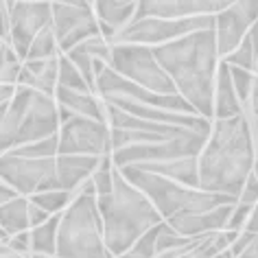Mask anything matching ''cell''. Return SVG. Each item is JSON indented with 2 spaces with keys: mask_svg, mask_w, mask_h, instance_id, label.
<instances>
[{
  "mask_svg": "<svg viewBox=\"0 0 258 258\" xmlns=\"http://www.w3.org/2000/svg\"><path fill=\"white\" fill-rule=\"evenodd\" d=\"M256 140L249 112L212 120L204 151L199 153V188L238 199L256 164Z\"/></svg>",
  "mask_w": 258,
  "mask_h": 258,
  "instance_id": "6da1fadb",
  "label": "cell"
},
{
  "mask_svg": "<svg viewBox=\"0 0 258 258\" xmlns=\"http://www.w3.org/2000/svg\"><path fill=\"white\" fill-rule=\"evenodd\" d=\"M151 48L158 63L171 77L177 94H182L199 116L215 118V79L221 63L215 29L195 31Z\"/></svg>",
  "mask_w": 258,
  "mask_h": 258,
  "instance_id": "7a4b0ae2",
  "label": "cell"
},
{
  "mask_svg": "<svg viewBox=\"0 0 258 258\" xmlns=\"http://www.w3.org/2000/svg\"><path fill=\"white\" fill-rule=\"evenodd\" d=\"M96 204L103 219L105 247L114 258L122 256L145 232L164 221L151 199L129 182L118 166L114 169L112 190L96 197Z\"/></svg>",
  "mask_w": 258,
  "mask_h": 258,
  "instance_id": "3957f363",
  "label": "cell"
},
{
  "mask_svg": "<svg viewBox=\"0 0 258 258\" xmlns=\"http://www.w3.org/2000/svg\"><path fill=\"white\" fill-rule=\"evenodd\" d=\"M57 258H114L105 247L103 219L92 179L77 190L59 217Z\"/></svg>",
  "mask_w": 258,
  "mask_h": 258,
  "instance_id": "277c9868",
  "label": "cell"
},
{
  "mask_svg": "<svg viewBox=\"0 0 258 258\" xmlns=\"http://www.w3.org/2000/svg\"><path fill=\"white\" fill-rule=\"evenodd\" d=\"M120 173L151 199V204L158 208L160 217L164 221H171V219H177V217H188V215H202V212L215 210L219 206L238 202V199L228 195H217V192H208L202 188H190V186L177 184L173 179L140 171L136 166H122Z\"/></svg>",
  "mask_w": 258,
  "mask_h": 258,
  "instance_id": "5b68a950",
  "label": "cell"
},
{
  "mask_svg": "<svg viewBox=\"0 0 258 258\" xmlns=\"http://www.w3.org/2000/svg\"><path fill=\"white\" fill-rule=\"evenodd\" d=\"M0 179L24 197L61 188L59 177H57V156H33L24 147H16L0 156Z\"/></svg>",
  "mask_w": 258,
  "mask_h": 258,
  "instance_id": "8992f818",
  "label": "cell"
},
{
  "mask_svg": "<svg viewBox=\"0 0 258 258\" xmlns=\"http://www.w3.org/2000/svg\"><path fill=\"white\" fill-rule=\"evenodd\" d=\"M109 66L125 79L138 83L156 94H175L171 77L153 57V48L145 44H112Z\"/></svg>",
  "mask_w": 258,
  "mask_h": 258,
  "instance_id": "52a82bcc",
  "label": "cell"
},
{
  "mask_svg": "<svg viewBox=\"0 0 258 258\" xmlns=\"http://www.w3.org/2000/svg\"><path fill=\"white\" fill-rule=\"evenodd\" d=\"M204 29H215V16H188L175 20L162 18H145L125 24L112 44H145V46H160V44L179 40V37Z\"/></svg>",
  "mask_w": 258,
  "mask_h": 258,
  "instance_id": "ba28073f",
  "label": "cell"
},
{
  "mask_svg": "<svg viewBox=\"0 0 258 258\" xmlns=\"http://www.w3.org/2000/svg\"><path fill=\"white\" fill-rule=\"evenodd\" d=\"M57 138H59L57 156H70V153L96 156V158L112 156V149H109V125L105 120H96L77 114L59 127Z\"/></svg>",
  "mask_w": 258,
  "mask_h": 258,
  "instance_id": "9c48e42d",
  "label": "cell"
},
{
  "mask_svg": "<svg viewBox=\"0 0 258 258\" xmlns=\"http://www.w3.org/2000/svg\"><path fill=\"white\" fill-rule=\"evenodd\" d=\"M7 7H9L7 44L24 61L35 35L53 24L50 3H42V0H14V3H9L7 0Z\"/></svg>",
  "mask_w": 258,
  "mask_h": 258,
  "instance_id": "30bf717a",
  "label": "cell"
},
{
  "mask_svg": "<svg viewBox=\"0 0 258 258\" xmlns=\"http://www.w3.org/2000/svg\"><path fill=\"white\" fill-rule=\"evenodd\" d=\"M258 22V0H236L232 7L215 16V33H217V48L219 55L228 57L249 29Z\"/></svg>",
  "mask_w": 258,
  "mask_h": 258,
  "instance_id": "8fae6325",
  "label": "cell"
},
{
  "mask_svg": "<svg viewBox=\"0 0 258 258\" xmlns=\"http://www.w3.org/2000/svg\"><path fill=\"white\" fill-rule=\"evenodd\" d=\"M31 92L29 86H16V94L9 101L0 103V156L20 145V125L29 109Z\"/></svg>",
  "mask_w": 258,
  "mask_h": 258,
  "instance_id": "7c38bea8",
  "label": "cell"
},
{
  "mask_svg": "<svg viewBox=\"0 0 258 258\" xmlns=\"http://www.w3.org/2000/svg\"><path fill=\"white\" fill-rule=\"evenodd\" d=\"M101 158L96 156H79V153H70V156H57V177L59 186L63 190L77 195L88 179H92L94 171L99 169Z\"/></svg>",
  "mask_w": 258,
  "mask_h": 258,
  "instance_id": "4fadbf2b",
  "label": "cell"
},
{
  "mask_svg": "<svg viewBox=\"0 0 258 258\" xmlns=\"http://www.w3.org/2000/svg\"><path fill=\"white\" fill-rule=\"evenodd\" d=\"M136 3L138 0H94L92 3L101 24V33L109 44L125 24L132 22L136 14Z\"/></svg>",
  "mask_w": 258,
  "mask_h": 258,
  "instance_id": "5bb4252c",
  "label": "cell"
},
{
  "mask_svg": "<svg viewBox=\"0 0 258 258\" xmlns=\"http://www.w3.org/2000/svg\"><path fill=\"white\" fill-rule=\"evenodd\" d=\"M243 112H245V105L238 99L236 88L232 83L230 66L225 61H221L217 68V79H215V118L212 120L234 118V116Z\"/></svg>",
  "mask_w": 258,
  "mask_h": 258,
  "instance_id": "9a60e30c",
  "label": "cell"
},
{
  "mask_svg": "<svg viewBox=\"0 0 258 258\" xmlns=\"http://www.w3.org/2000/svg\"><path fill=\"white\" fill-rule=\"evenodd\" d=\"M241 232L221 230L204 234L197 238L195 245H190L186 251H182L177 258H234L230 251V245L236 241Z\"/></svg>",
  "mask_w": 258,
  "mask_h": 258,
  "instance_id": "2e32d148",
  "label": "cell"
},
{
  "mask_svg": "<svg viewBox=\"0 0 258 258\" xmlns=\"http://www.w3.org/2000/svg\"><path fill=\"white\" fill-rule=\"evenodd\" d=\"M192 16L186 0H138L136 14L132 20H145V18H162V20H175V18Z\"/></svg>",
  "mask_w": 258,
  "mask_h": 258,
  "instance_id": "e0dca14e",
  "label": "cell"
},
{
  "mask_svg": "<svg viewBox=\"0 0 258 258\" xmlns=\"http://www.w3.org/2000/svg\"><path fill=\"white\" fill-rule=\"evenodd\" d=\"M29 197L18 195L16 199L0 206V230L7 236L20 234V232L31 230L29 223Z\"/></svg>",
  "mask_w": 258,
  "mask_h": 258,
  "instance_id": "ac0fdd59",
  "label": "cell"
},
{
  "mask_svg": "<svg viewBox=\"0 0 258 258\" xmlns=\"http://www.w3.org/2000/svg\"><path fill=\"white\" fill-rule=\"evenodd\" d=\"M59 215H53L48 221L29 230L31 234V254L57 256V230H59Z\"/></svg>",
  "mask_w": 258,
  "mask_h": 258,
  "instance_id": "d6986e66",
  "label": "cell"
},
{
  "mask_svg": "<svg viewBox=\"0 0 258 258\" xmlns=\"http://www.w3.org/2000/svg\"><path fill=\"white\" fill-rule=\"evenodd\" d=\"M57 86L68 88V90H77V92H92L88 86V81H86V77L81 75V70L61 53L57 57Z\"/></svg>",
  "mask_w": 258,
  "mask_h": 258,
  "instance_id": "ffe728a7",
  "label": "cell"
},
{
  "mask_svg": "<svg viewBox=\"0 0 258 258\" xmlns=\"http://www.w3.org/2000/svg\"><path fill=\"white\" fill-rule=\"evenodd\" d=\"M59 55V46H57V37L53 31V24L35 35V40L31 42V48L27 53L24 61H37V59H50V57Z\"/></svg>",
  "mask_w": 258,
  "mask_h": 258,
  "instance_id": "44dd1931",
  "label": "cell"
},
{
  "mask_svg": "<svg viewBox=\"0 0 258 258\" xmlns=\"http://www.w3.org/2000/svg\"><path fill=\"white\" fill-rule=\"evenodd\" d=\"M73 192L63 190V188H55V190H44V192H35L29 199L35 206H40L42 210H46L48 215H59L68 208V204L73 202Z\"/></svg>",
  "mask_w": 258,
  "mask_h": 258,
  "instance_id": "7402d4cb",
  "label": "cell"
},
{
  "mask_svg": "<svg viewBox=\"0 0 258 258\" xmlns=\"http://www.w3.org/2000/svg\"><path fill=\"white\" fill-rule=\"evenodd\" d=\"M162 223H158L156 228H151L149 232H145V234L140 236L138 241L134 243L122 256H118V258H156V241H158V234H160Z\"/></svg>",
  "mask_w": 258,
  "mask_h": 258,
  "instance_id": "603a6c76",
  "label": "cell"
},
{
  "mask_svg": "<svg viewBox=\"0 0 258 258\" xmlns=\"http://www.w3.org/2000/svg\"><path fill=\"white\" fill-rule=\"evenodd\" d=\"M230 77H232V83L236 88V94L241 103L247 107L249 103V96H251V86H254V77L256 73L254 70H247V68H238V66H230Z\"/></svg>",
  "mask_w": 258,
  "mask_h": 258,
  "instance_id": "cb8c5ba5",
  "label": "cell"
},
{
  "mask_svg": "<svg viewBox=\"0 0 258 258\" xmlns=\"http://www.w3.org/2000/svg\"><path fill=\"white\" fill-rule=\"evenodd\" d=\"M234 3L236 0H186L192 16H217Z\"/></svg>",
  "mask_w": 258,
  "mask_h": 258,
  "instance_id": "d4e9b609",
  "label": "cell"
},
{
  "mask_svg": "<svg viewBox=\"0 0 258 258\" xmlns=\"http://www.w3.org/2000/svg\"><path fill=\"white\" fill-rule=\"evenodd\" d=\"M7 245L11 247L14 254H20V256H31V234L29 230L27 232H20V234H14L7 238Z\"/></svg>",
  "mask_w": 258,
  "mask_h": 258,
  "instance_id": "484cf974",
  "label": "cell"
},
{
  "mask_svg": "<svg viewBox=\"0 0 258 258\" xmlns=\"http://www.w3.org/2000/svg\"><path fill=\"white\" fill-rule=\"evenodd\" d=\"M31 202V199H29ZM53 217V215H48L46 210H42L40 206H35L33 202L29 204V223H31V228H35V225H40V223H44V221H48V219Z\"/></svg>",
  "mask_w": 258,
  "mask_h": 258,
  "instance_id": "4316f807",
  "label": "cell"
},
{
  "mask_svg": "<svg viewBox=\"0 0 258 258\" xmlns=\"http://www.w3.org/2000/svg\"><path fill=\"white\" fill-rule=\"evenodd\" d=\"M247 112L251 116L258 118V77H254V86H251V96H249V103H247Z\"/></svg>",
  "mask_w": 258,
  "mask_h": 258,
  "instance_id": "83f0119b",
  "label": "cell"
},
{
  "mask_svg": "<svg viewBox=\"0 0 258 258\" xmlns=\"http://www.w3.org/2000/svg\"><path fill=\"white\" fill-rule=\"evenodd\" d=\"M16 197H18V190L11 188L7 182H3V179H0V206L11 202V199H16Z\"/></svg>",
  "mask_w": 258,
  "mask_h": 258,
  "instance_id": "f1b7e54d",
  "label": "cell"
},
{
  "mask_svg": "<svg viewBox=\"0 0 258 258\" xmlns=\"http://www.w3.org/2000/svg\"><path fill=\"white\" fill-rule=\"evenodd\" d=\"M245 232H251V234H258V204L254 206V210H251V217L247 225H245Z\"/></svg>",
  "mask_w": 258,
  "mask_h": 258,
  "instance_id": "f546056e",
  "label": "cell"
},
{
  "mask_svg": "<svg viewBox=\"0 0 258 258\" xmlns=\"http://www.w3.org/2000/svg\"><path fill=\"white\" fill-rule=\"evenodd\" d=\"M249 118H251V129H254V140H256V151H258V118H256V116H251V114H249Z\"/></svg>",
  "mask_w": 258,
  "mask_h": 258,
  "instance_id": "4dcf8cb0",
  "label": "cell"
},
{
  "mask_svg": "<svg viewBox=\"0 0 258 258\" xmlns=\"http://www.w3.org/2000/svg\"><path fill=\"white\" fill-rule=\"evenodd\" d=\"M0 258H31V256H20V254H9V256H0Z\"/></svg>",
  "mask_w": 258,
  "mask_h": 258,
  "instance_id": "1f68e13d",
  "label": "cell"
},
{
  "mask_svg": "<svg viewBox=\"0 0 258 258\" xmlns=\"http://www.w3.org/2000/svg\"><path fill=\"white\" fill-rule=\"evenodd\" d=\"M42 3H50V0H42Z\"/></svg>",
  "mask_w": 258,
  "mask_h": 258,
  "instance_id": "d6a6232c",
  "label": "cell"
},
{
  "mask_svg": "<svg viewBox=\"0 0 258 258\" xmlns=\"http://www.w3.org/2000/svg\"><path fill=\"white\" fill-rule=\"evenodd\" d=\"M256 77H258V66H256Z\"/></svg>",
  "mask_w": 258,
  "mask_h": 258,
  "instance_id": "836d02e7",
  "label": "cell"
},
{
  "mask_svg": "<svg viewBox=\"0 0 258 258\" xmlns=\"http://www.w3.org/2000/svg\"><path fill=\"white\" fill-rule=\"evenodd\" d=\"M241 258H247V256H241Z\"/></svg>",
  "mask_w": 258,
  "mask_h": 258,
  "instance_id": "e575fe53",
  "label": "cell"
},
{
  "mask_svg": "<svg viewBox=\"0 0 258 258\" xmlns=\"http://www.w3.org/2000/svg\"><path fill=\"white\" fill-rule=\"evenodd\" d=\"M9 3H14V0H9Z\"/></svg>",
  "mask_w": 258,
  "mask_h": 258,
  "instance_id": "d590c367",
  "label": "cell"
},
{
  "mask_svg": "<svg viewBox=\"0 0 258 258\" xmlns=\"http://www.w3.org/2000/svg\"><path fill=\"white\" fill-rule=\"evenodd\" d=\"M0 44H3V40H0Z\"/></svg>",
  "mask_w": 258,
  "mask_h": 258,
  "instance_id": "8d00e7d4",
  "label": "cell"
}]
</instances>
